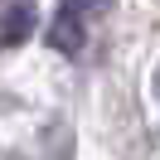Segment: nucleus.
Returning <instances> with one entry per match:
<instances>
[{
    "instance_id": "obj_1",
    "label": "nucleus",
    "mask_w": 160,
    "mask_h": 160,
    "mask_svg": "<svg viewBox=\"0 0 160 160\" xmlns=\"http://www.w3.org/2000/svg\"><path fill=\"white\" fill-rule=\"evenodd\" d=\"M82 29H88V20H78L73 10L58 5V15H53V24H49V44L58 53H78L82 49Z\"/></svg>"
},
{
    "instance_id": "obj_2",
    "label": "nucleus",
    "mask_w": 160,
    "mask_h": 160,
    "mask_svg": "<svg viewBox=\"0 0 160 160\" xmlns=\"http://www.w3.org/2000/svg\"><path fill=\"white\" fill-rule=\"evenodd\" d=\"M63 10H73L78 20H92V15H107L112 0H63Z\"/></svg>"
}]
</instances>
